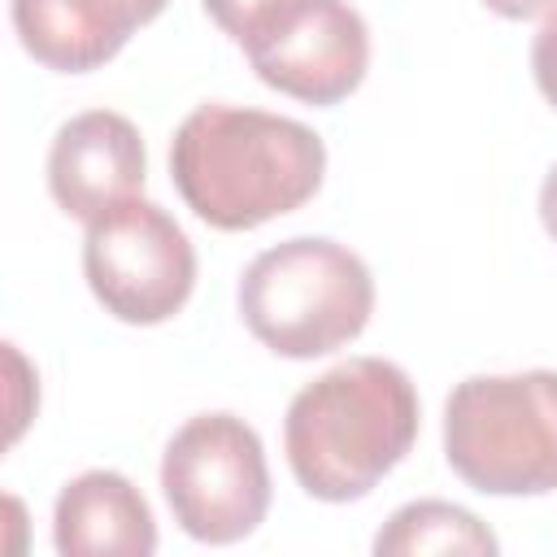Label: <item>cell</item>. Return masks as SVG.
<instances>
[{
	"instance_id": "obj_1",
	"label": "cell",
	"mask_w": 557,
	"mask_h": 557,
	"mask_svg": "<svg viewBox=\"0 0 557 557\" xmlns=\"http://www.w3.org/2000/svg\"><path fill=\"white\" fill-rule=\"evenodd\" d=\"M322 174V135L265 109L209 100L170 139V178L183 205L213 231H252L296 213L318 196Z\"/></svg>"
},
{
	"instance_id": "obj_2",
	"label": "cell",
	"mask_w": 557,
	"mask_h": 557,
	"mask_svg": "<svg viewBox=\"0 0 557 557\" xmlns=\"http://www.w3.org/2000/svg\"><path fill=\"white\" fill-rule=\"evenodd\" d=\"M422 422L413 379L387 357H348L305 383L283 418V453L305 496H370L413 448Z\"/></svg>"
},
{
	"instance_id": "obj_3",
	"label": "cell",
	"mask_w": 557,
	"mask_h": 557,
	"mask_svg": "<svg viewBox=\"0 0 557 557\" xmlns=\"http://www.w3.org/2000/svg\"><path fill=\"white\" fill-rule=\"evenodd\" d=\"M235 300L261 348L309 361L352 344L366 331L374 313V278L348 244L296 235L248 261Z\"/></svg>"
},
{
	"instance_id": "obj_4",
	"label": "cell",
	"mask_w": 557,
	"mask_h": 557,
	"mask_svg": "<svg viewBox=\"0 0 557 557\" xmlns=\"http://www.w3.org/2000/svg\"><path fill=\"white\" fill-rule=\"evenodd\" d=\"M444 457L483 496L557 487V370L470 374L444 400Z\"/></svg>"
},
{
	"instance_id": "obj_5",
	"label": "cell",
	"mask_w": 557,
	"mask_h": 557,
	"mask_svg": "<svg viewBox=\"0 0 557 557\" xmlns=\"http://www.w3.org/2000/svg\"><path fill=\"white\" fill-rule=\"evenodd\" d=\"M161 492L174 522L191 540H248L270 513V466L261 435L226 409L187 418L161 453Z\"/></svg>"
},
{
	"instance_id": "obj_6",
	"label": "cell",
	"mask_w": 557,
	"mask_h": 557,
	"mask_svg": "<svg viewBox=\"0 0 557 557\" xmlns=\"http://www.w3.org/2000/svg\"><path fill=\"white\" fill-rule=\"evenodd\" d=\"M83 274L104 313L131 326H157L187 305L196 248L161 205L131 196L87 222Z\"/></svg>"
},
{
	"instance_id": "obj_7",
	"label": "cell",
	"mask_w": 557,
	"mask_h": 557,
	"mask_svg": "<svg viewBox=\"0 0 557 557\" xmlns=\"http://www.w3.org/2000/svg\"><path fill=\"white\" fill-rule=\"evenodd\" d=\"M278 96L339 104L370 70V26L348 0H278L239 44Z\"/></svg>"
},
{
	"instance_id": "obj_8",
	"label": "cell",
	"mask_w": 557,
	"mask_h": 557,
	"mask_svg": "<svg viewBox=\"0 0 557 557\" xmlns=\"http://www.w3.org/2000/svg\"><path fill=\"white\" fill-rule=\"evenodd\" d=\"M148 148L131 117L113 109L74 113L48 148V191L61 213L91 222L144 191Z\"/></svg>"
},
{
	"instance_id": "obj_9",
	"label": "cell",
	"mask_w": 557,
	"mask_h": 557,
	"mask_svg": "<svg viewBox=\"0 0 557 557\" xmlns=\"http://www.w3.org/2000/svg\"><path fill=\"white\" fill-rule=\"evenodd\" d=\"M170 0H9L17 44L57 74H87L113 61L126 39L161 17Z\"/></svg>"
},
{
	"instance_id": "obj_10",
	"label": "cell",
	"mask_w": 557,
	"mask_h": 557,
	"mask_svg": "<svg viewBox=\"0 0 557 557\" xmlns=\"http://www.w3.org/2000/svg\"><path fill=\"white\" fill-rule=\"evenodd\" d=\"M52 544L65 557H148L157 553V518L126 474L83 470L57 492Z\"/></svg>"
},
{
	"instance_id": "obj_11",
	"label": "cell",
	"mask_w": 557,
	"mask_h": 557,
	"mask_svg": "<svg viewBox=\"0 0 557 557\" xmlns=\"http://www.w3.org/2000/svg\"><path fill=\"white\" fill-rule=\"evenodd\" d=\"M496 548H500L496 535L470 509H461L453 500H409L374 535L379 557H422V553L492 557Z\"/></svg>"
},
{
	"instance_id": "obj_12",
	"label": "cell",
	"mask_w": 557,
	"mask_h": 557,
	"mask_svg": "<svg viewBox=\"0 0 557 557\" xmlns=\"http://www.w3.org/2000/svg\"><path fill=\"white\" fill-rule=\"evenodd\" d=\"M205 13L218 22V30L231 39V44H244L248 30L278 4V0H200Z\"/></svg>"
},
{
	"instance_id": "obj_13",
	"label": "cell",
	"mask_w": 557,
	"mask_h": 557,
	"mask_svg": "<svg viewBox=\"0 0 557 557\" xmlns=\"http://www.w3.org/2000/svg\"><path fill=\"white\" fill-rule=\"evenodd\" d=\"M531 74H535L540 96L557 109V9L544 13V22L531 39Z\"/></svg>"
},
{
	"instance_id": "obj_14",
	"label": "cell",
	"mask_w": 557,
	"mask_h": 557,
	"mask_svg": "<svg viewBox=\"0 0 557 557\" xmlns=\"http://www.w3.org/2000/svg\"><path fill=\"white\" fill-rule=\"evenodd\" d=\"M4 357H9V374H13V409H9V413H13V422H9V444H13V440L26 431V422H30V405L17 400V396L26 392L30 379H26V361H22L17 344H4Z\"/></svg>"
},
{
	"instance_id": "obj_15",
	"label": "cell",
	"mask_w": 557,
	"mask_h": 557,
	"mask_svg": "<svg viewBox=\"0 0 557 557\" xmlns=\"http://www.w3.org/2000/svg\"><path fill=\"white\" fill-rule=\"evenodd\" d=\"M483 4L505 22H527V17H544L557 9V0H483Z\"/></svg>"
},
{
	"instance_id": "obj_16",
	"label": "cell",
	"mask_w": 557,
	"mask_h": 557,
	"mask_svg": "<svg viewBox=\"0 0 557 557\" xmlns=\"http://www.w3.org/2000/svg\"><path fill=\"white\" fill-rule=\"evenodd\" d=\"M540 222H544L548 239L557 244V161L548 165V174H544V183H540Z\"/></svg>"
}]
</instances>
